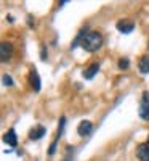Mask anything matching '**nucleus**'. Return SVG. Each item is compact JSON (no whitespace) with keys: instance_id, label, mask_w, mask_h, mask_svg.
Wrapping results in <instances>:
<instances>
[{"instance_id":"obj_14","label":"nucleus","mask_w":149,"mask_h":161,"mask_svg":"<svg viewBox=\"0 0 149 161\" xmlns=\"http://www.w3.org/2000/svg\"><path fill=\"white\" fill-rule=\"evenodd\" d=\"M2 80H3V84H5V86H8V87H11L13 84H15V82H13V79H11V76H8V74H3Z\"/></svg>"},{"instance_id":"obj_17","label":"nucleus","mask_w":149,"mask_h":161,"mask_svg":"<svg viewBox=\"0 0 149 161\" xmlns=\"http://www.w3.org/2000/svg\"><path fill=\"white\" fill-rule=\"evenodd\" d=\"M147 143H149V142H147Z\"/></svg>"},{"instance_id":"obj_8","label":"nucleus","mask_w":149,"mask_h":161,"mask_svg":"<svg viewBox=\"0 0 149 161\" xmlns=\"http://www.w3.org/2000/svg\"><path fill=\"white\" fill-rule=\"evenodd\" d=\"M29 82H31V86H32V89L35 90V92H39L40 90V76H39V73L35 71V68H32L31 69V73H29Z\"/></svg>"},{"instance_id":"obj_1","label":"nucleus","mask_w":149,"mask_h":161,"mask_svg":"<svg viewBox=\"0 0 149 161\" xmlns=\"http://www.w3.org/2000/svg\"><path fill=\"white\" fill-rule=\"evenodd\" d=\"M80 45H82L87 52L93 53V52H96V50L101 48V45H103V36L100 32H96V31H88L82 37Z\"/></svg>"},{"instance_id":"obj_7","label":"nucleus","mask_w":149,"mask_h":161,"mask_svg":"<svg viewBox=\"0 0 149 161\" xmlns=\"http://www.w3.org/2000/svg\"><path fill=\"white\" fill-rule=\"evenodd\" d=\"M136 158L140 161H149V143H141L136 148Z\"/></svg>"},{"instance_id":"obj_5","label":"nucleus","mask_w":149,"mask_h":161,"mask_svg":"<svg viewBox=\"0 0 149 161\" xmlns=\"http://www.w3.org/2000/svg\"><path fill=\"white\" fill-rule=\"evenodd\" d=\"M116 26H117V29L122 34H130L135 29V23L133 21H128V19H120V21H117Z\"/></svg>"},{"instance_id":"obj_2","label":"nucleus","mask_w":149,"mask_h":161,"mask_svg":"<svg viewBox=\"0 0 149 161\" xmlns=\"http://www.w3.org/2000/svg\"><path fill=\"white\" fill-rule=\"evenodd\" d=\"M140 116L144 121H149V92L147 90L143 92V97L140 102Z\"/></svg>"},{"instance_id":"obj_11","label":"nucleus","mask_w":149,"mask_h":161,"mask_svg":"<svg viewBox=\"0 0 149 161\" xmlns=\"http://www.w3.org/2000/svg\"><path fill=\"white\" fill-rule=\"evenodd\" d=\"M138 69H140L141 74H147V73H149V55H144V57L140 58Z\"/></svg>"},{"instance_id":"obj_6","label":"nucleus","mask_w":149,"mask_h":161,"mask_svg":"<svg viewBox=\"0 0 149 161\" xmlns=\"http://www.w3.org/2000/svg\"><path fill=\"white\" fill-rule=\"evenodd\" d=\"M45 134H47V129L39 124V126H35V127H32L29 130V139L31 140H39V139H42Z\"/></svg>"},{"instance_id":"obj_15","label":"nucleus","mask_w":149,"mask_h":161,"mask_svg":"<svg viewBox=\"0 0 149 161\" xmlns=\"http://www.w3.org/2000/svg\"><path fill=\"white\" fill-rule=\"evenodd\" d=\"M40 58H42V60H47V48H45V45L42 47V50H40Z\"/></svg>"},{"instance_id":"obj_12","label":"nucleus","mask_w":149,"mask_h":161,"mask_svg":"<svg viewBox=\"0 0 149 161\" xmlns=\"http://www.w3.org/2000/svg\"><path fill=\"white\" fill-rule=\"evenodd\" d=\"M61 137L59 136H56L55 137V140L51 142V145H50V150H48V155H55V152H56V147H58V140H59Z\"/></svg>"},{"instance_id":"obj_4","label":"nucleus","mask_w":149,"mask_h":161,"mask_svg":"<svg viewBox=\"0 0 149 161\" xmlns=\"http://www.w3.org/2000/svg\"><path fill=\"white\" fill-rule=\"evenodd\" d=\"M91 130H93V124H91V121H88V119L82 121V123L79 124V127H77V134H79L80 137L90 136V134H91Z\"/></svg>"},{"instance_id":"obj_9","label":"nucleus","mask_w":149,"mask_h":161,"mask_svg":"<svg viewBox=\"0 0 149 161\" xmlns=\"http://www.w3.org/2000/svg\"><path fill=\"white\" fill-rule=\"evenodd\" d=\"M3 142L8 143L10 147H16V145H18V137H16L15 129H8V130H7V134L3 136Z\"/></svg>"},{"instance_id":"obj_16","label":"nucleus","mask_w":149,"mask_h":161,"mask_svg":"<svg viewBox=\"0 0 149 161\" xmlns=\"http://www.w3.org/2000/svg\"><path fill=\"white\" fill-rule=\"evenodd\" d=\"M66 161H72V158H66Z\"/></svg>"},{"instance_id":"obj_10","label":"nucleus","mask_w":149,"mask_h":161,"mask_svg":"<svg viewBox=\"0 0 149 161\" xmlns=\"http://www.w3.org/2000/svg\"><path fill=\"white\" fill-rule=\"evenodd\" d=\"M98 71H100V64H98V63H93V64H90L88 68L82 73V76H84L85 79H93L95 74H96Z\"/></svg>"},{"instance_id":"obj_13","label":"nucleus","mask_w":149,"mask_h":161,"mask_svg":"<svg viewBox=\"0 0 149 161\" xmlns=\"http://www.w3.org/2000/svg\"><path fill=\"white\" fill-rule=\"evenodd\" d=\"M128 66H130V61L127 58H120L119 60V68L120 69H128Z\"/></svg>"},{"instance_id":"obj_3","label":"nucleus","mask_w":149,"mask_h":161,"mask_svg":"<svg viewBox=\"0 0 149 161\" xmlns=\"http://www.w3.org/2000/svg\"><path fill=\"white\" fill-rule=\"evenodd\" d=\"M13 55V45L10 42H2L0 44V60L2 61H7L10 60Z\"/></svg>"}]
</instances>
